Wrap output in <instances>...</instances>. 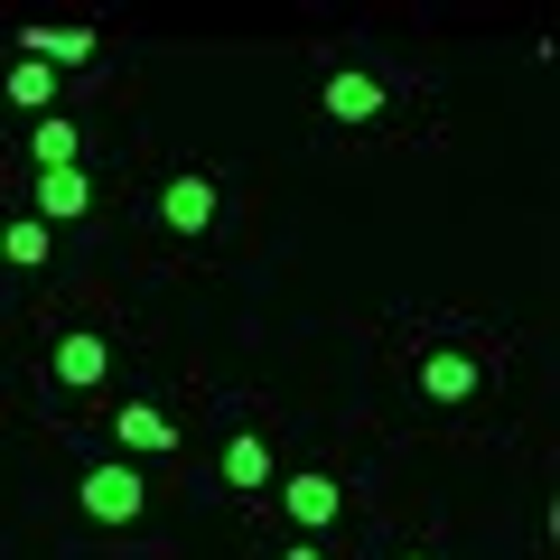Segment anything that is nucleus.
<instances>
[{
  "instance_id": "nucleus-1",
  "label": "nucleus",
  "mask_w": 560,
  "mask_h": 560,
  "mask_svg": "<svg viewBox=\"0 0 560 560\" xmlns=\"http://www.w3.org/2000/svg\"><path fill=\"white\" fill-rule=\"evenodd\" d=\"M75 504H84L94 523H140V514H150V486H140L131 458H103V467H84Z\"/></svg>"
},
{
  "instance_id": "nucleus-2",
  "label": "nucleus",
  "mask_w": 560,
  "mask_h": 560,
  "mask_svg": "<svg viewBox=\"0 0 560 560\" xmlns=\"http://www.w3.org/2000/svg\"><path fill=\"white\" fill-rule=\"evenodd\" d=\"M280 514L300 523V533H327V523L346 514V486L327 477V467H300V477H280Z\"/></svg>"
},
{
  "instance_id": "nucleus-3",
  "label": "nucleus",
  "mask_w": 560,
  "mask_h": 560,
  "mask_svg": "<svg viewBox=\"0 0 560 560\" xmlns=\"http://www.w3.org/2000/svg\"><path fill=\"white\" fill-rule=\"evenodd\" d=\"M28 215L57 234V224H75V215H94V178L84 168H38V197H28Z\"/></svg>"
},
{
  "instance_id": "nucleus-4",
  "label": "nucleus",
  "mask_w": 560,
  "mask_h": 560,
  "mask_svg": "<svg viewBox=\"0 0 560 560\" xmlns=\"http://www.w3.org/2000/svg\"><path fill=\"white\" fill-rule=\"evenodd\" d=\"M113 440H121V458H168V448H178V420H168L160 401H121Z\"/></svg>"
},
{
  "instance_id": "nucleus-5",
  "label": "nucleus",
  "mask_w": 560,
  "mask_h": 560,
  "mask_svg": "<svg viewBox=\"0 0 560 560\" xmlns=\"http://www.w3.org/2000/svg\"><path fill=\"white\" fill-rule=\"evenodd\" d=\"M160 224H168V234H206V224H215V178L178 168V178L160 187Z\"/></svg>"
},
{
  "instance_id": "nucleus-6",
  "label": "nucleus",
  "mask_w": 560,
  "mask_h": 560,
  "mask_svg": "<svg viewBox=\"0 0 560 560\" xmlns=\"http://www.w3.org/2000/svg\"><path fill=\"white\" fill-rule=\"evenodd\" d=\"M318 103H327V121H374V113H383V75H364V66H337V75L318 84Z\"/></svg>"
},
{
  "instance_id": "nucleus-7",
  "label": "nucleus",
  "mask_w": 560,
  "mask_h": 560,
  "mask_svg": "<svg viewBox=\"0 0 560 560\" xmlns=\"http://www.w3.org/2000/svg\"><path fill=\"white\" fill-rule=\"evenodd\" d=\"M477 383H486L477 355H448V346H440V355H420V393L440 401V411H448V401H477Z\"/></svg>"
},
{
  "instance_id": "nucleus-8",
  "label": "nucleus",
  "mask_w": 560,
  "mask_h": 560,
  "mask_svg": "<svg viewBox=\"0 0 560 560\" xmlns=\"http://www.w3.org/2000/svg\"><path fill=\"white\" fill-rule=\"evenodd\" d=\"M103 364H113V346H103L94 327H66V337H57V383H66V393L103 383Z\"/></svg>"
},
{
  "instance_id": "nucleus-9",
  "label": "nucleus",
  "mask_w": 560,
  "mask_h": 560,
  "mask_svg": "<svg viewBox=\"0 0 560 560\" xmlns=\"http://www.w3.org/2000/svg\"><path fill=\"white\" fill-rule=\"evenodd\" d=\"M224 486H234V495H261V486H271V440H261V430H234V440H224Z\"/></svg>"
},
{
  "instance_id": "nucleus-10",
  "label": "nucleus",
  "mask_w": 560,
  "mask_h": 560,
  "mask_svg": "<svg viewBox=\"0 0 560 560\" xmlns=\"http://www.w3.org/2000/svg\"><path fill=\"white\" fill-rule=\"evenodd\" d=\"M28 160L38 168H84V131L66 113H38V131H28Z\"/></svg>"
},
{
  "instance_id": "nucleus-11",
  "label": "nucleus",
  "mask_w": 560,
  "mask_h": 560,
  "mask_svg": "<svg viewBox=\"0 0 560 560\" xmlns=\"http://www.w3.org/2000/svg\"><path fill=\"white\" fill-rule=\"evenodd\" d=\"M20 47H28L38 66H84V57H94V28H38V20H28Z\"/></svg>"
},
{
  "instance_id": "nucleus-12",
  "label": "nucleus",
  "mask_w": 560,
  "mask_h": 560,
  "mask_svg": "<svg viewBox=\"0 0 560 560\" xmlns=\"http://www.w3.org/2000/svg\"><path fill=\"white\" fill-rule=\"evenodd\" d=\"M10 103H20V113H47V103H57V66L20 57V66H10Z\"/></svg>"
},
{
  "instance_id": "nucleus-13",
  "label": "nucleus",
  "mask_w": 560,
  "mask_h": 560,
  "mask_svg": "<svg viewBox=\"0 0 560 560\" xmlns=\"http://www.w3.org/2000/svg\"><path fill=\"white\" fill-rule=\"evenodd\" d=\"M47 243H57V234H47L38 215H20L10 234H0V261H10V271H38V261H47Z\"/></svg>"
},
{
  "instance_id": "nucleus-14",
  "label": "nucleus",
  "mask_w": 560,
  "mask_h": 560,
  "mask_svg": "<svg viewBox=\"0 0 560 560\" xmlns=\"http://www.w3.org/2000/svg\"><path fill=\"white\" fill-rule=\"evenodd\" d=\"M280 560H327V551H318V541H290V551H280Z\"/></svg>"
}]
</instances>
